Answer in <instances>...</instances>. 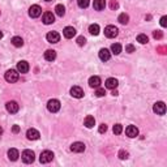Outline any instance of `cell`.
Here are the masks:
<instances>
[{
    "label": "cell",
    "mask_w": 167,
    "mask_h": 167,
    "mask_svg": "<svg viewBox=\"0 0 167 167\" xmlns=\"http://www.w3.org/2000/svg\"><path fill=\"white\" fill-rule=\"evenodd\" d=\"M125 135L128 136V137H131V138L137 137V136H138L137 127H136V125H128V127L125 128Z\"/></svg>",
    "instance_id": "cell-9"
},
{
    "label": "cell",
    "mask_w": 167,
    "mask_h": 167,
    "mask_svg": "<svg viewBox=\"0 0 167 167\" xmlns=\"http://www.w3.org/2000/svg\"><path fill=\"white\" fill-rule=\"evenodd\" d=\"M45 59H46L47 61H54V60L56 59V51H54V50H47V51L45 52Z\"/></svg>",
    "instance_id": "cell-21"
},
{
    "label": "cell",
    "mask_w": 167,
    "mask_h": 167,
    "mask_svg": "<svg viewBox=\"0 0 167 167\" xmlns=\"http://www.w3.org/2000/svg\"><path fill=\"white\" fill-rule=\"evenodd\" d=\"M135 50H136V48H135L133 45H127V46H125V51H127V52H129V54L135 52Z\"/></svg>",
    "instance_id": "cell-35"
},
{
    "label": "cell",
    "mask_w": 167,
    "mask_h": 167,
    "mask_svg": "<svg viewBox=\"0 0 167 167\" xmlns=\"http://www.w3.org/2000/svg\"><path fill=\"white\" fill-rule=\"evenodd\" d=\"M46 39L50 43H58L60 41V36L58 32H48L46 36Z\"/></svg>",
    "instance_id": "cell-11"
},
{
    "label": "cell",
    "mask_w": 167,
    "mask_h": 167,
    "mask_svg": "<svg viewBox=\"0 0 167 167\" xmlns=\"http://www.w3.org/2000/svg\"><path fill=\"white\" fill-rule=\"evenodd\" d=\"M2 38H3V33H2V32H0V39H2Z\"/></svg>",
    "instance_id": "cell-42"
},
{
    "label": "cell",
    "mask_w": 167,
    "mask_h": 167,
    "mask_svg": "<svg viewBox=\"0 0 167 167\" xmlns=\"http://www.w3.org/2000/svg\"><path fill=\"white\" fill-rule=\"evenodd\" d=\"M95 95H97V97H103V95H106V90L102 89V87H97Z\"/></svg>",
    "instance_id": "cell-32"
},
{
    "label": "cell",
    "mask_w": 167,
    "mask_h": 167,
    "mask_svg": "<svg viewBox=\"0 0 167 167\" xmlns=\"http://www.w3.org/2000/svg\"><path fill=\"white\" fill-rule=\"evenodd\" d=\"M85 43H86L85 37H78V38H77V45H78V46H84Z\"/></svg>",
    "instance_id": "cell-34"
},
{
    "label": "cell",
    "mask_w": 167,
    "mask_h": 167,
    "mask_svg": "<svg viewBox=\"0 0 167 167\" xmlns=\"http://www.w3.org/2000/svg\"><path fill=\"white\" fill-rule=\"evenodd\" d=\"M12 45L15 47H22L24 46V39L21 37H13L12 38Z\"/></svg>",
    "instance_id": "cell-24"
},
{
    "label": "cell",
    "mask_w": 167,
    "mask_h": 167,
    "mask_svg": "<svg viewBox=\"0 0 167 167\" xmlns=\"http://www.w3.org/2000/svg\"><path fill=\"white\" fill-rule=\"evenodd\" d=\"M111 58V52H110L107 48H101L99 50V59L102 61H107Z\"/></svg>",
    "instance_id": "cell-18"
},
{
    "label": "cell",
    "mask_w": 167,
    "mask_h": 167,
    "mask_svg": "<svg viewBox=\"0 0 167 167\" xmlns=\"http://www.w3.org/2000/svg\"><path fill=\"white\" fill-rule=\"evenodd\" d=\"M29 63L25 60H21L17 63V71H19L20 73H28L29 72Z\"/></svg>",
    "instance_id": "cell-12"
},
{
    "label": "cell",
    "mask_w": 167,
    "mask_h": 167,
    "mask_svg": "<svg viewBox=\"0 0 167 167\" xmlns=\"http://www.w3.org/2000/svg\"><path fill=\"white\" fill-rule=\"evenodd\" d=\"M55 13L58 15L59 17H63L65 15V8L64 5H61V4H58V5L55 7Z\"/></svg>",
    "instance_id": "cell-26"
},
{
    "label": "cell",
    "mask_w": 167,
    "mask_h": 167,
    "mask_svg": "<svg viewBox=\"0 0 167 167\" xmlns=\"http://www.w3.org/2000/svg\"><path fill=\"white\" fill-rule=\"evenodd\" d=\"M161 25H162V28H166L167 26V17L166 16H163L161 19Z\"/></svg>",
    "instance_id": "cell-38"
},
{
    "label": "cell",
    "mask_w": 167,
    "mask_h": 167,
    "mask_svg": "<svg viewBox=\"0 0 167 167\" xmlns=\"http://www.w3.org/2000/svg\"><path fill=\"white\" fill-rule=\"evenodd\" d=\"M71 95L73 98H82L84 97V90L80 86H73L71 89Z\"/></svg>",
    "instance_id": "cell-17"
},
{
    "label": "cell",
    "mask_w": 167,
    "mask_h": 167,
    "mask_svg": "<svg viewBox=\"0 0 167 167\" xmlns=\"http://www.w3.org/2000/svg\"><path fill=\"white\" fill-rule=\"evenodd\" d=\"M42 21L45 25H51L55 22V16L52 12H45L43 13V17H42Z\"/></svg>",
    "instance_id": "cell-6"
},
{
    "label": "cell",
    "mask_w": 167,
    "mask_h": 167,
    "mask_svg": "<svg viewBox=\"0 0 167 167\" xmlns=\"http://www.w3.org/2000/svg\"><path fill=\"white\" fill-rule=\"evenodd\" d=\"M89 86L90 87H99L101 86V78L98 76H93L89 78Z\"/></svg>",
    "instance_id": "cell-19"
},
{
    "label": "cell",
    "mask_w": 167,
    "mask_h": 167,
    "mask_svg": "<svg viewBox=\"0 0 167 167\" xmlns=\"http://www.w3.org/2000/svg\"><path fill=\"white\" fill-rule=\"evenodd\" d=\"M93 7H94L95 11H102V9H104V7H106V0H94Z\"/></svg>",
    "instance_id": "cell-20"
},
{
    "label": "cell",
    "mask_w": 167,
    "mask_h": 167,
    "mask_svg": "<svg viewBox=\"0 0 167 167\" xmlns=\"http://www.w3.org/2000/svg\"><path fill=\"white\" fill-rule=\"evenodd\" d=\"M153 111H154L157 115H165L166 112V104L163 102H155L154 107H153Z\"/></svg>",
    "instance_id": "cell-8"
},
{
    "label": "cell",
    "mask_w": 167,
    "mask_h": 167,
    "mask_svg": "<svg viewBox=\"0 0 167 167\" xmlns=\"http://www.w3.org/2000/svg\"><path fill=\"white\" fill-rule=\"evenodd\" d=\"M118 85H119V81L116 80V78H114V77H110L106 80V87L110 90H114V89H116Z\"/></svg>",
    "instance_id": "cell-16"
},
{
    "label": "cell",
    "mask_w": 167,
    "mask_h": 167,
    "mask_svg": "<svg viewBox=\"0 0 167 167\" xmlns=\"http://www.w3.org/2000/svg\"><path fill=\"white\" fill-rule=\"evenodd\" d=\"M118 34H119V30H118L116 26L108 25V26L104 28V36H106L107 38H115Z\"/></svg>",
    "instance_id": "cell-2"
},
{
    "label": "cell",
    "mask_w": 167,
    "mask_h": 167,
    "mask_svg": "<svg viewBox=\"0 0 167 167\" xmlns=\"http://www.w3.org/2000/svg\"><path fill=\"white\" fill-rule=\"evenodd\" d=\"M153 37H154L155 39H161L162 37H163V34H162L161 32H158V30H157V32L153 33Z\"/></svg>",
    "instance_id": "cell-37"
},
{
    "label": "cell",
    "mask_w": 167,
    "mask_h": 167,
    "mask_svg": "<svg viewBox=\"0 0 167 167\" xmlns=\"http://www.w3.org/2000/svg\"><path fill=\"white\" fill-rule=\"evenodd\" d=\"M12 131H13V133H19V132H20V127L19 125H13Z\"/></svg>",
    "instance_id": "cell-40"
},
{
    "label": "cell",
    "mask_w": 167,
    "mask_h": 167,
    "mask_svg": "<svg viewBox=\"0 0 167 167\" xmlns=\"http://www.w3.org/2000/svg\"><path fill=\"white\" fill-rule=\"evenodd\" d=\"M118 21H119L120 24L125 25V24H128V21H129V16L127 15V13H120L119 17H118Z\"/></svg>",
    "instance_id": "cell-25"
},
{
    "label": "cell",
    "mask_w": 167,
    "mask_h": 167,
    "mask_svg": "<svg viewBox=\"0 0 167 167\" xmlns=\"http://www.w3.org/2000/svg\"><path fill=\"white\" fill-rule=\"evenodd\" d=\"M19 157H20V154H19L17 149H9V150H8V158H9L11 161H17Z\"/></svg>",
    "instance_id": "cell-23"
},
{
    "label": "cell",
    "mask_w": 167,
    "mask_h": 167,
    "mask_svg": "<svg viewBox=\"0 0 167 167\" xmlns=\"http://www.w3.org/2000/svg\"><path fill=\"white\" fill-rule=\"evenodd\" d=\"M5 80L8 81V82H11V84H13V82H17L19 81V77H20V72L19 71H16V69H9V71H7V73H5Z\"/></svg>",
    "instance_id": "cell-1"
},
{
    "label": "cell",
    "mask_w": 167,
    "mask_h": 167,
    "mask_svg": "<svg viewBox=\"0 0 167 167\" xmlns=\"http://www.w3.org/2000/svg\"><path fill=\"white\" fill-rule=\"evenodd\" d=\"M5 108H7L8 112L16 114V112H19L20 106H19V103H17V102H15V101H11V102H8V103L5 104Z\"/></svg>",
    "instance_id": "cell-10"
},
{
    "label": "cell",
    "mask_w": 167,
    "mask_h": 167,
    "mask_svg": "<svg viewBox=\"0 0 167 167\" xmlns=\"http://www.w3.org/2000/svg\"><path fill=\"white\" fill-rule=\"evenodd\" d=\"M98 131H99V133H106V131H107V125H106V124H101Z\"/></svg>",
    "instance_id": "cell-36"
},
{
    "label": "cell",
    "mask_w": 167,
    "mask_h": 167,
    "mask_svg": "<svg viewBox=\"0 0 167 167\" xmlns=\"http://www.w3.org/2000/svg\"><path fill=\"white\" fill-rule=\"evenodd\" d=\"M60 107H61V104L58 99H50L47 102V108L50 112H58L60 110Z\"/></svg>",
    "instance_id": "cell-3"
},
{
    "label": "cell",
    "mask_w": 167,
    "mask_h": 167,
    "mask_svg": "<svg viewBox=\"0 0 167 167\" xmlns=\"http://www.w3.org/2000/svg\"><path fill=\"white\" fill-rule=\"evenodd\" d=\"M89 32L90 34H93V36H98L99 34V25L98 24H93L89 26Z\"/></svg>",
    "instance_id": "cell-27"
},
{
    "label": "cell",
    "mask_w": 167,
    "mask_h": 167,
    "mask_svg": "<svg viewBox=\"0 0 167 167\" xmlns=\"http://www.w3.org/2000/svg\"><path fill=\"white\" fill-rule=\"evenodd\" d=\"M71 150L73 153H82L85 150V144L84 142H73L71 145Z\"/></svg>",
    "instance_id": "cell-15"
},
{
    "label": "cell",
    "mask_w": 167,
    "mask_h": 167,
    "mask_svg": "<svg viewBox=\"0 0 167 167\" xmlns=\"http://www.w3.org/2000/svg\"><path fill=\"white\" fill-rule=\"evenodd\" d=\"M89 3H90V0H77V4L80 8H87L89 7Z\"/></svg>",
    "instance_id": "cell-31"
},
{
    "label": "cell",
    "mask_w": 167,
    "mask_h": 167,
    "mask_svg": "<svg viewBox=\"0 0 167 167\" xmlns=\"http://www.w3.org/2000/svg\"><path fill=\"white\" fill-rule=\"evenodd\" d=\"M21 158H22V161L25 163H33L34 159H36V154H34L33 150H24Z\"/></svg>",
    "instance_id": "cell-5"
},
{
    "label": "cell",
    "mask_w": 167,
    "mask_h": 167,
    "mask_svg": "<svg viewBox=\"0 0 167 167\" xmlns=\"http://www.w3.org/2000/svg\"><path fill=\"white\" fill-rule=\"evenodd\" d=\"M54 159V153L50 150H45L41 153V157H39V161L41 163H50V162Z\"/></svg>",
    "instance_id": "cell-4"
},
{
    "label": "cell",
    "mask_w": 167,
    "mask_h": 167,
    "mask_svg": "<svg viewBox=\"0 0 167 167\" xmlns=\"http://www.w3.org/2000/svg\"><path fill=\"white\" fill-rule=\"evenodd\" d=\"M118 7H119V4H118L115 0H112V2H111V9H116Z\"/></svg>",
    "instance_id": "cell-39"
},
{
    "label": "cell",
    "mask_w": 167,
    "mask_h": 167,
    "mask_svg": "<svg viewBox=\"0 0 167 167\" xmlns=\"http://www.w3.org/2000/svg\"><path fill=\"white\" fill-rule=\"evenodd\" d=\"M112 132L115 135H120L123 132V125L121 124H115V125H114V128H112Z\"/></svg>",
    "instance_id": "cell-30"
},
{
    "label": "cell",
    "mask_w": 167,
    "mask_h": 167,
    "mask_svg": "<svg viewBox=\"0 0 167 167\" xmlns=\"http://www.w3.org/2000/svg\"><path fill=\"white\" fill-rule=\"evenodd\" d=\"M111 51H112V54L119 55L121 52V45H119V43H114V45L111 46Z\"/></svg>",
    "instance_id": "cell-28"
},
{
    "label": "cell",
    "mask_w": 167,
    "mask_h": 167,
    "mask_svg": "<svg viewBox=\"0 0 167 167\" xmlns=\"http://www.w3.org/2000/svg\"><path fill=\"white\" fill-rule=\"evenodd\" d=\"M39 132L37 129L34 128H30L28 129V132H26V137H28V140H32V141H34V140H38L39 138Z\"/></svg>",
    "instance_id": "cell-13"
},
{
    "label": "cell",
    "mask_w": 167,
    "mask_h": 167,
    "mask_svg": "<svg viewBox=\"0 0 167 167\" xmlns=\"http://www.w3.org/2000/svg\"><path fill=\"white\" fill-rule=\"evenodd\" d=\"M63 36L65 38H68V39L73 38L74 36H76V29L72 28V26H67V28H64V30H63Z\"/></svg>",
    "instance_id": "cell-14"
},
{
    "label": "cell",
    "mask_w": 167,
    "mask_h": 167,
    "mask_svg": "<svg viewBox=\"0 0 167 167\" xmlns=\"http://www.w3.org/2000/svg\"><path fill=\"white\" fill-rule=\"evenodd\" d=\"M94 124H95V119L93 116H86L85 118V120H84V125L86 127V128H93L94 127Z\"/></svg>",
    "instance_id": "cell-22"
},
{
    "label": "cell",
    "mask_w": 167,
    "mask_h": 167,
    "mask_svg": "<svg viewBox=\"0 0 167 167\" xmlns=\"http://www.w3.org/2000/svg\"><path fill=\"white\" fill-rule=\"evenodd\" d=\"M42 15V8L39 7V5H32L29 8V16L30 17H33V19H37V17H39Z\"/></svg>",
    "instance_id": "cell-7"
},
{
    "label": "cell",
    "mask_w": 167,
    "mask_h": 167,
    "mask_svg": "<svg viewBox=\"0 0 167 167\" xmlns=\"http://www.w3.org/2000/svg\"><path fill=\"white\" fill-rule=\"evenodd\" d=\"M128 157H129L128 152H125V150H120L119 152V158H120V159H127Z\"/></svg>",
    "instance_id": "cell-33"
},
{
    "label": "cell",
    "mask_w": 167,
    "mask_h": 167,
    "mask_svg": "<svg viewBox=\"0 0 167 167\" xmlns=\"http://www.w3.org/2000/svg\"><path fill=\"white\" fill-rule=\"evenodd\" d=\"M3 133V128H2V127H0V135H2Z\"/></svg>",
    "instance_id": "cell-41"
},
{
    "label": "cell",
    "mask_w": 167,
    "mask_h": 167,
    "mask_svg": "<svg viewBox=\"0 0 167 167\" xmlns=\"http://www.w3.org/2000/svg\"><path fill=\"white\" fill-rule=\"evenodd\" d=\"M137 42H140L141 45H145V43L149 42V38H148L146 34H138V36H137Z\"/></svg>",
    "instance_id": "cell-29"
},
{
    "label": "cell",
    "mask_w": 167,
    "mask_h": 167,
    "mask_svg": "<svg viewBox=\"0 0 167 167\" xmlns=\"http://www.w3.org/2000/svg\"><path fill=\"white\" fill-rule=\"evenodd\" d=\"M45 2H51V0H45Z\"/></svg>",
    "instance_id": "cell-43"
}]
</instances>
